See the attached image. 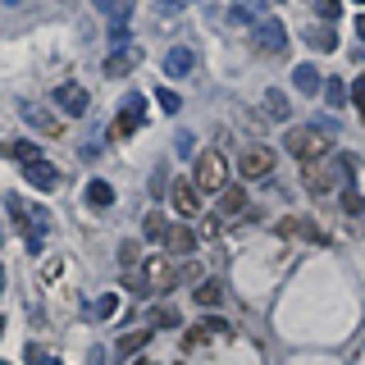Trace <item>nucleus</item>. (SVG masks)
Listing matches in <instances>:
<instances>
[{
	"mask_svg": "<svg viewBox=\"0 0 365 365\" xmlns=\"http://www.w3.org/2000/svg\"><path fill=\"white\" fill-rule=\"evenodd\" d=\"M146 119V96H128L119 106V119H114V137H133Z\"/></svg>",
	"mask_w": 365,
	"mask_h": 365,
	"instance_id": "nucleus-6",
	"label": "nucleus"
},
{
	"mask_svg": "<svg viewBox=\"0 0 365 365\" xmlns=\"http://www.w3.org/2000/svg\"><path fill=\"white\" fill-rule=\"evenodd\" d=\"M361 119H365V114H361Z\"/></svg>",
	"mask_w": 365,
	"mask_h": 365,
	"instance_id": "nucleus-41",
	"label": "nucleus"
},
{
	"mask_svg": "<svg viewBox=\"0 0 365 365\" xmlns=\"http://www.w3.org/2000/svg\"><path fill=\"white\" fill-rule=\"evenodd\" d=\"M174 210L178 215H197L201 210V187L197 182H178L174 187Z\"/></svg>",
	"mask_w": 365,
	"mask_h": 365,
	"instance_id": "nucleus-14",
	"label": "nucleus"
},
{
	"mask_svg": "<svg viewBox=\"0 0 365 365\" xmlns=\"http://www.w3.org/2000/svg\"><path fill=\"white\" fill-rule=\"evenodd\" d=\"M192 64H197V55H192L187 46H174V51L165 55V73H169V78H182V73H192Z\"/></svg>",
	"mask_w": 365,
	"mask_h": 365,
	"instance_id": "nucleus-16",
	"label": "nucleus"
},
{
	"mask_svg": "<svg viewBox=\"0 0 365 365\" xmlns=\"http://www.w3.org/2000/svg\"><path fill=\"white\" fill-rule=\"evenodd\" d=\"M342 210H347V215H365V197H361V192H342Z\"/></svg>",
	"mask_w": 365,
	"mask_h": 365,
	"instance_id": "nucleus-27",
	"label": "nucleus"
},
{
	"mask_svg": "<svg viewBox=\"0 0 365 365\" xmlns=\"http://www.w3.org/2000/svg\"><path fill=\"white\" fill-rule=\"evenodd\" d=\"M242 210H247V187L242 182H228V187L220 192V210L215 215H220V220H237Z\"/></svg>",
	"mask_w": 365,
	"mask_h": 365,
	"instance_id": "nucleus-12",
	"label": "nucleus"
},
{
	"mask_svg": "<svg viewBox=\"0 0 365 365\" xmlns=\"http://www.w3.org/2000/svg\"><path fill=\"white\" fill-rule=\"evenodd\" d=\"M9 155H14L19 165H28V160H37V146H32V142H14V146H9Z\"/></svg>",
	"mask_w": 365,
	"mask_h": 365,
	"instance_id": "nucleus-26",
	"label": "nucleus"
},
{
	"mask_svg": "<svg viewBox=\"0 0 365 365\" xmlns=\"http://www.w3.org/2000/svg\"><path fill=\"white\" fill-rule=\"evenodd\" d=\"M55 106H60L64 114H87L91 96H87V87H78V83H64V87H55Z\"/></svg>",
	"mask_w": 365,
	"mask_h": 365,
	"instance_id": "nucleus-10",
	"label": "nucleus"
},
{
	"mask_svg": "<svg viewBox=\"0 0 365 365\" xmlns=\"http://www.w3.org/2000/svg\"><path fill=\"white\" fill-rule=\"evenodd\" d=\"M96 311H101V315H114V311H119V297H114V292H110V297H101Z\"/></svg>",
	"mask_w": 365,
	"mask_h": 365,
	"instance_id": "nucleus-32",
	"label": "nucleus"
},
{
	"mask_svg": "<svg viewBox=\"0 0 365 365\" xmlns=\"http://www.w3.org/2000/svg\"><path fill=\"white\" fill-rule=\"evenodd\" d=\"M96 9L114 23H128L133 19V0H96Z\"/></svg>",
	"mask_w": 365,
	"mask_h": 365,
	"instance_id": "nucleus-19",
	"label": "nucleus"
},
{
	"mask_svg": "<svg viewBox=\"0 0 365 365\" xmlns=\"http://www.w3.org/2000/svg\"><path fill=\"white\" fill-rule=\"evenodd\" d=\"M279 233H283V237H302V242H315V247H324V242H329V237H324V228L311 224V220H302V215L283 220V224H279Z\"/></svg>",
	"mask_w": 365,
	"mask_h": 365,
	"instance_id": "nucleus-9",
	"label": "nucleus"
},
{
	"mask_svg": "<svg viewBox=\"0 0 365 365\" xmlns=\"http://www.w3.org/2000/svg\"><path fill=\"white\" fill-rule=\"evenodd\" d=\"M23 119H28L37 133H46V137H60V133H64V123H60V119H51V114H41L37 106H28V110H23Z\"/></svg>",
	"mask_w": 365,
	"mask_h": 365,
	"instance_id": "nucleus-17",
	"label": "nucleus"
},
{
	"mask_svg": "<svg viewBox=\"0 0 365 365\" xmlns=\"http://www.w3.org/2000/svg\"><path fill=\"white\" fill-rule=\"evenodd\" d=\"M23 178H28L37 192H55V187H60V169H55L51 160H41V155L23 165Z\"/></svg>",
	"mask_w": 365,
	"mask_h": 365,
	"instance_id": "nucleus-8",
	"label": "nucleus"
},
{
	"mask_svg": "<svg viewBox=\"0 0 365 365\" xmlns=\"http://www.w3.org/2000/svg\"><path fill=\"white\" fill-rule=\"evenodd\" d=\"M265 114H269V119H288V114H292V110H288V96H283L279 87L265 91Z\"/></svg>",
	"mask_w": 365,
	"mask_h": 365,
	"instance_id": "nucleus-20",
	"label": "nucleus"
},
{
	"mask_svg": "<svg viewBox=\"0 0 365 365\" xmlns=\"http://www.w3.org/2000/svg\"><path fill=\"white\" fill-rule=\"evenodd\" d=\"M224 329V319H205V324H197V334H192V342H201V338H215Z\"/></svg>",
	"mask_w": 365,
	"mask_h": 365,
	"instance_id": "nucleus-28",
	"label": "nucleus"
},
{
	"mask_svg": "<svg viewBox=\"0 0 365 365\" xmlns=\"http://www.w3.org/2000/svg\"><path fill=\"white\" fill-rule=\"evenodd\" d=\"M146 338H151V329H137V334L119 338V356H133V351H142V347H146Z\"/></svg>",
	"mask_w": 365,
	"mask_h": 365,
	"instance_id": "nucleus-22",
	"label": "nucleus"
},
{
	"mask_svg": "<svg viewBox=\"0 0 365 365\" xmlns=\"http://www.w3.org/2000/svg\"><path fill=\"white\" fill-rule=\"evenodd\" d=\"M110 201H114V187H110V182H101V178H91L87 182V205H91V210H106Z\"/></svg>",
	"mask_w": 365,
	"mask_h": 365,
	"instance_id": "nucleus-18",
	"label": "nucleus"
},
{
	"mask_svg": "<svg viewBox=\"0 0 365 365\" xmlns=\"http://www.w3.org/2000/svg\"><path fill=\"white\" fill-rule=\"evenodd\" d=\"M119 260H123V265H133V260H137V242H123L119 247Z\"/></svg>",
	"mask_w": 365,
	"mask_h": 365,
	"instance_id": "nucleus-35",
	"label": "nucleus"
},
{
	"mask_svg": "<svg viewBox=\"0 0 365 365\" xmlns=\"http://www.w3.org/2000/svg\"><path fill=\"white\" fill-rule=\"evenodd\" d=\"M169 228H174V224H169L165 215H146V237H151V242H160V237H169Z\"/></svg>",
	"mask_w": 365,
	"mask_h": 365,
	"instance_id": "nucleus-23",
	"label": "nucleus"
},
{
	"mask_svg": "<svg viewBox=\"0 0 365 365\" xmlns=\"http://www.w3.org/2000/svg\"><path fill=\"white\" fill-rule=\"evenodd\" d=\"M178 256H146V269H142V283L146 292H169L178 283Z\"/></svg>",
	"mask_w": 365,
	"mask_h": 365,
	"instance_id": "nucleus-3",
	"label": "nucleus"
},
{
	"mask_svg": "<svg viewBox=\"0 0 365 365\" xmlns=\"http://www.w3.org/2000/svg\"><path fill=\"white\" fill-rule=\"evenodd\" d=\"M306 187L311 192H329V187H338V182H347V160H306Z\"/></svg>",
	"mask_w": 365,
	"mask_h": 365,
	"instance_id": "nucleus-2",
	"label": "nucleus"
},
{
	"mask_svg": "<svg viewBox=\"0 0 365 365\" xmlns=\"http://www.w3.org/2000/svg\"><path fill=\"white\" fill-rule=\"evenodd\" d=\"M324 96H329V106H342V101H347V87H342V83H334V78H329Z\"/></svg>",
	"mask_w": 365,
	"mask_h": 365,
	"instance_id": "nucleus-29",
	"label": "nucleus"
},
{
	"mask_svg": "<svg viewBox=\"0 0 365 365\" xmlns=\"http://www.w3.org/2000/svg\"><path fill=\"white\" fill-rule=\"evenodd\" d=\"M220 297H224V283L220 279H205L201 288H197V302L201 306H220Z\"/></svg>",
	"mask_w": 365,
	"mask_h": 365,
	"instance_id": "nucleus-21",
	"label": "nucleus"
},
{
	"mask_svg": "<svg viewBox=\"0 0 365 365\" xmlns=\"http://www.w3.org/2000/svg\"><path fill=\"white\" fill-rule=\"evenodd\" d=\"M165 242H169V256H192V247H197V233H192L187 224H174Z\"/></svg>",
	"mask_w": 365,
	"mask_h": 365,
	"instance_id": "nucleus-15",
	"label": "nucleus"
},
{
	"mask_svg": "<svg viewBox=\"0 0 365 365\" xmlns=\"http://www.w3.org/2000/svg\"><path fill=\"white\" fill-rule=\"evenodd\" d=\"M155 324H160V329H174L178 315H174V311H155Z\"/></svg>",
	"mask_w": 365,
	"mask_h": 365,
	"instance_id": "nucleus-34",
	"label": "nucleus"
},
{
	"mask_svg": "<svg viewBox=\"0 0 365 365\" xmlns=\"http://www.w3.org/2000/svg\"><path fill=\"white\" fill-rule=\"evenodd\" d=\"M351 101H356V110L365 114V78H356V87H351Z\"/></svg>",
	"mask_w": 365,
	"mask_h": 365,
	"instance_id": "nucleus-33",
	"label": "nucleus"
},
{
	"mask_svg": "<svg viewBox=\"0 0 365 365\" xmlns=\"http://www.w3.org/2000/svg\"><path fill=\"white\" fill-rule=\"evenodd\" d=\"M356 37L365 41V14H356Z\"/></svg>",
	"mask_w": 365,
	"mask_h": 365,
	"instance_id": "nucleus-36",
	"label": "nucleus"
},
{
	"mask_svg": "<svg viewBox=\"0 0 365 365\" xmlns=\"http://www.w3.org/2000/svg\"><path fill=\"white\" fill-rule=\"evenodd\" d=\"M110 46H114V51L128 46V23H114V28H110Z\"/></svg>",
	"mask_w": 365,
	"mask_h": 365,
	"instance_id": "nucleus-31",
	"label": "nucleus"
},
{
	"mask_svg": "<svg viewBox=\"0 0 365 365\" xmlns=\"http://www.w3.org/2000/svg\"><path fill=\"white\" fill-rule=\"evenodd\" d=\"M315 14H319V19H329V23L342 19V0H315Z\"/></svg>",
	"mask_w": 365,
	"mask_h": 365,
	"instance_id": "nucleus-25",
	"label": "nucleus"
},
{
	"mask_svg": "<svg viewBox=\"0 0 365 365\" xmlns=\"http://www.w3.org/2000/svg\"><path fill=\"white\" fill-rule=\"evenodd\" d=\"M311 46H315V51H334L338 37H334V32H311Z\"/></svg>",
	"mask_w": 365,
	"mask_h": 365,
	"instance_id": "nucleus-30",
	"label": "nucleus"
},
{
	"mask_svg": "<svg viewBox=\"0 0 365 365\" xmlns=\"http://www.w3.org/2000/svg\"><path fill=\"white\" fill-rule=\"evenodd\" d=\"M133 365H146V361H133Z\"/></svg>",
	"mask_w": 365,
	"mask_h": 365,
	"instance_id": "nucleus-39",
	"label": "nucleus"
},
{
	"mask_svg": "<svg viewBox=\"0 0 365 365\" xmlns=\"http://www.w3.org/2000/svg\"><path fill=\"white\" fill-rule=\"evenodd\" d=\"M32 356H37V351H32ZM37 365H60V361H51V356H46V361H37Z\"/></svg>",
	"mask_w": 365,
	"mask_h": 365,
	"instance_id": "nucleus-38",
	"label": "nucleus"
},
{
	"mask_svg": "<svg viewBox=\"0 0 365 365\" xmlns=\"http://www.w3.org/2000/svg\"><path fill=\"white\" fill-rule=\"evenodd\" d=\"M292 87L302 91V96H319V91H324V83H319V68L315 64H297L292 68Z\"/></svg>",
	"mask_w": 365,
	"mask_h": 365,
	"instance_id": "nucleus-13",
	"label": "nucleus"
},
{
	"mask_svg": "<svg viewBox=\"0 0 365 365\" xmlns=\"http://www.w3.org/2000/svg\"><path fill=\"white\" fill-rule=\"evenodd\" d=\"M155 106L165 110V114H178V110H182V101H178V91H169V87H155Z\"/></svg>",
	"mask_w": 365,
	"mask_h": 365,
	"instance_id": "nucleus-24",
	"label": "nucleus"
},
{
	"mask_svg": "<svg viewBox=\"0 0 365 365\" xmlns=\"http://www.w3.org/2000/svg\"><path fill=\"white\" fill-rule=\"evenodd\" d=\"M361 5H365V0H361Z\"/></svg>",
	"mask_w": 365,
	"mask_h": 365,
	"instance_id": "nucleus-40",
	"label": "nucleus"
},
{
	"mask_svg": "<svg viewBox=\"0 0 365 365\" xmlns=\"http://www.w3.org/2000/svg\"><path fill=\"white\" fill-rule=\"evenodd\" d=\"M165 5H169V9H178V5H187V0H165Z\"/></svg>",
	"mask_w": 365,
	"mask_h": 365,
	"instance_id": "nucleus-37",
	"label": "nucleus"
},
{
	"mask_svg": "<svg viewBox=\"0 0 365 365\" xmlns=\"http://www.w3.org/2000/svg\"><path fill=\"white\" fill-rule=\"evenodd\" d=\"M137 64H142V51H137V46H119V51H110V55H106V73H110V78L133 73Z\"/></svg>",
	"mask_w": 365,
	"mask_h": 365,
	"instance_id": "nucleus-11",
	"label": "nucleus"
},
{
	"mask_svg": "<svg viewBox=\"0 0 365 365\" xmlns=\"http://www.w3.org/2000/svg\"><path fill=\"white\" fill-rule=\"evenodd\" d=\"M283 46H288V28H283L279 19H260V23H256V51L283 55Z\"/></svg>",
	"mask_w": 365,
	"mask_h": 365,
	"instance_id": "nucleus-5",
	"label": "nucleus"
},
{
	"mask_svg": "<svg viewBox=\"0 0 365 365\" xmlns=\"http://www.w3.org/2000/svg\"><path fill=\"white\" fill-rule=\"evenodd\" d=\"M237 169H242V178H269L274 174V151L269 146H251V151H242Z\"/></svg>",
	"mask_w": 365,
	"mask_h": 365,
	"instance_id": "nucleus-7",
	"label": "nucleus"
},
{
	"mask_svg": "<svg viewBox=\"0 0 365 365\" xmlns=\"http://www.w3.org/2000/svg\"><path fill=\"white\" fill-rule=\"evenodd\" d=\"M283 146H288V155H297V160H319V155H329V133L311 128V123H297V128L283 133Z\"/></svg>",
	"mask_w": 365,
	"mask_h": 365,
	"instance_id": "nucleus-1",
	"label": "nucleus"
},
{
	"mask_svg": "<svg viewBox=\"0 0 365 365\" xmlns=\"http://www.w3.org/2000/svg\"><path fill=\"white\" fill-rule=\"evenodd\" d=\"M192 182H197L201 192H224L228 187V165H224V155L220 151H205L197 160V174H192Z\"/></svg>",
	"mask_w": 365,
	"mask_h": 365,
	"instance_id": "nucleus-4",
	"label": "nucleus"
}]
</instances>
